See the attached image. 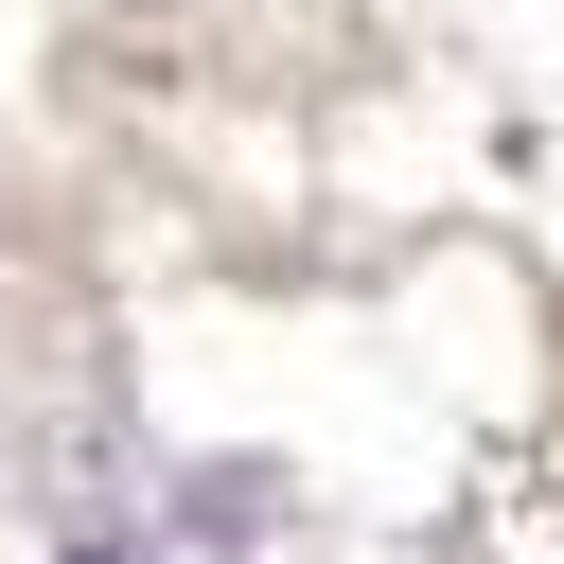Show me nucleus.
Instances as JSON below:
<instances>
[{
    "mask_svg": "<svg viewBox=\"0 0 564 564\" xmlns=\"http://www.w3.org/2000/svg\"><path fill=\"white\" fill-rule=\"evenodd\" d=\"M70 564H141V546H106V529H88V546H70Z\"/></svg>",
    "mask_w": 564,
    "mask_h": 564,
    "instance_id": "obj_1",
    "label": "nucleus"
}]
</instances>
